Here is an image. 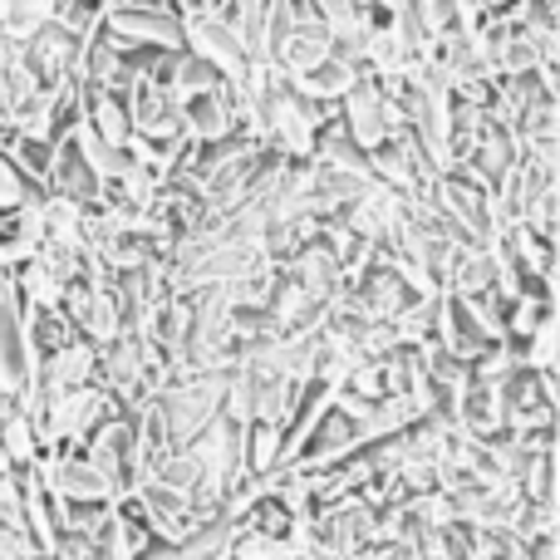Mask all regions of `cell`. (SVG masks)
Segmentation results:
<instances>
[{"mask_svg":"<svg viewBox=\"0 0 560 560\" xmlns=\"http://www.w3.org/2000/svg\"><path fill=\"white\" fill-rule=\"evenodd\" d=\"M418 295H428L423 285H413L404 271L384 261V256H369L354 276H345V290H339V305H349L359 319H388L394 325Z\"/></svg>","mask_w":560,"mask_h":560,"instance_id":"cell-1","label":"cell"},{"mask_svg":"<svg viewBox=\"0 0 560 560\" xmlns=\"http://www.w3.org/2000/svg\"><path fill=\"white\" fill-rule=\"evenodd\" d=\"M79 453H84L89 463H94V472L104 477L108 497H128L138 482H143V472H138V418L128 413V408L108 413L104 423L79 443Z\"/></svg>","mask_w":560,"mask_h":560,"instance_id":"cell-2","label":"cell"},{"mask_svg":"<svg viewBox=\"0 0 560 560\" xmlns=\"http://www.w3.org/2000/svg\"><path fill=\"white\" fill-rule=\"evenodd\" d=\"M183 49L187 55H197V59H207L222 79H242L246 59H252V49L236 39V30L226 25L212 5L183 10Z\"/></svg>","mask_w":560,"mask_h":560,"instance_id":"cell-3","label":"cell"},{"mask_svg":"<svg viewBox=\"0 0 560 560\" xmlns=\"http://www.w3.org/2000/svg\"><path fill=\"white\" fill-rule=\"evenodd\" d=\"M335 118L345 124V133L354 138L364 153H374L378 143H384L394 128H404V118L388 108V98H384V89H378V79L374 74H359L354 84L339 94V104H335Z\"/></svg>","mask_w":560,"mask_h":560,"instance_id":"cell-4","label":"cell"},{"mask_svg":"<svg viewBox=\"0 0 560 560\" xmlns=\"http://www.w3.org/2000/svg\"><path fill=\"white\" fill-rule=\"evenodd\" d=\"M516 153H522V143L512 138V128H502L497 118H487L482 128H477V138L467 143V153L457 158V173L472 177V183H482L487 192H492L497 183H502V173L516 163Z\"/></svg>","mask_w":560,"mask_h":560,"instance_id":"cell-5","label":"cell"},{"mask_svg":"<svg viewBox=\"0 0 560 560\" xmlns=\"http://www.w3.org/2000/svg\"><path fill=\"white\" fill-rule=\"evenodd\" d=\"M79 45L84 39L74 35V30H65L59 20H49V25H39L35 35L20 45V59H25L30 69H35L39 84H65V79H74V59H79Z\"/></svg>","mask_w":560,"mask_h":560,"instance_id":"cell-6","label":"cell"},{"mask_svg":"<svg viewBox=\"0 0 560 560\" xmlns=\"http://www.w3.org/2000/svg\"><path fill=\"white\" fill-rule=\"evenodd\" d=\"M177 114H183V128L192 143H207V138H222V133H232V128H242L232 79H222L217 89H202V94L177 98Z\"/></svg>","mask_w":560,"mask_h":560,"instance_id":"cell-7","label":"cell"},{"mask_svg":"<svg viewBox=\"0 0 560 560\" xmlns=\"http://www.w3.org/2000/svg\"><path fill=\"white\" fill-rule=\"evenodd\" d=\"M325 310H329V305H319V300L310 295V290L300 285V280L285 271V266H280L276 290H271V300H266V319H271V329H276L280 339L315 329L319 319H325Z\"/></svg>","mask_w":560,"mask_h":560,"instance_id":"cell-8","label":"cell"},{"mask_svg":"<svg viewBox=\"0 0 560 560\" xmlns=\"http://www.w3.org/2000/svg\"><path fill=\"white\" fill-rule=\"evenodd\" d=\"M285 271L295 276L300 285H305L310 295L319 300V305H335L339 290H345V266L335 261V252H329V246L319 242V236H315V242H305L295 256H290Z\"/></svg>","mask_w":560,"mask_h":560,"instance_id":"cell-9","label":"cell"},{"mask_svg":"<svg viewBox=\"0 0 560 560\" xmlns=\"http://www.w3.org/2000/svg\"><path fill=\"white\" fill-rule=\"evenodd\" d=\"M45 192H59V197H74L79 207L98 202V173L84 163V153H79L74 138H55V163H49V183Z\"/></svg>","mask_w":560,"mask_h":560,"instance_id":"cell-10","label":"cell"},{"mask_svg":"<svg viewBox=\"0 0 560 560\" xmlns=\"http://www.w3.org/2000/svg\"><path fill=\"white\" fill-rule=\"evenodd\" d=\"M35 374L39 384L49 388V394H59V388H74V384H89L94 378V339H69L65 349H55V354L35 359Z\"/></svg>","mask_w":560,"mask_h":560,"instance_id":"cell-11","label":"cell"},{"mask_svg":"<svg viewBox=\"0 0 560 560\" xmlns=\"http://www.w3.org/2000/svg\"><path fill=\"white\" fill-rule=\"evenodd\" d=\"M453 423L463 428L467 438H492L497 428H502V398H497V388L482 384V378H467V384L457 388Z\"/></svg>","mask_w":560,"mask_h":560,"instance_id":"cell-12","label":"cell"},{"mask_svg":"<svg viewBox=\"0 0 560 560\" xmlns=\"http://www.w3.org/2000/svg\"><path fill=\"white\" fill-rule=\"evenodd\" d=\"M69 339H79V329H74V319H69L59 305H30L25 310V345H30V354H35V359L65 349Z\"/></svg>","mask_w":560,"mask_h":560,"instance_id":"cell-13","label":"cell"},{"mask_svg":"<svg viewBox=\"0 0 560 560\" xmlns=\"http://www.w3.org/2000/svg\"><path fill=\"white\" fill-rule=\"evenodd\" d=\"M252 378V374H246ZM295 398H300V378L290 374H261L252 378V418H261V423H290V413H295Z\"/></svg>","mask_w":560,"mask_h":560,"instance_id":"cell-14","label":"cell"},{"mask_svg":"<svg viewBox=\"0 0 560 560\" xmlns=\"http://www.w3.org/2000/svg\"><path fill=\"white\" fill-rule=\"evenodd\" d=\"M280 457H285V428L252 418V423H246V438H242V472L271 477L280 467Z\"/></svg>","mask_w":560,"mask_h":560,"instance_id":"cell-15","label":"cell"},{"mask_svg":"<svg viewBox=\"0 0 560 560\" xmlns=\"http://www.w3.org/2000/svg\"><path fill=\"white\" fill-rule=\"evenodd\" d=\"M315 163H329V167H345V173H369V153L354 143V138L345 133V124L339 118H325L319 124V133H315ZM374 177V173H369Z\"/></svg>","mask_w":560,"mask_h":560,"instance_id":"cell-16","label":"cell"},{"mask_svg":"<svg viewBox=\"0 0 560 560\" xmlns=\"http://www.w3.org/2000/svg\"><path fill=\"white\" fill-rule=\"evenodd\" d=\"M15 285H20V300L30 305H59V295H65V280L49 271L39 256H25V261H15Z\"/></svg>","mask_w":560,"mask_h":560,"instance_id":"cell-17","label":"cell"},{"mask_svg":"<svg viewBox=\"0 0 560 560\" xmlns=\"http://www.w3.org/2000/svg\"><path fill=\"white\" fill-rule=\"evenodd\" d=\"M45 197V187L30 183L25 173H20L15 163H10L5 153H0V212H10V207H25V202H39Z\"/></svg>","mask_w":560,"mask_h":560,"instance_id":"cell-18","label":"cell"},{"mask_svg":"<svg viewBox=\"0 0 560 560\" xmlns=\"http://www.w3.org/2000/svg\"><path fill=\"white\" fill-rule=\"evenodd\" d=\"M5 560H45V556H5Z\"/></svg>","mask_w":560,"mask_h":560,"instance_id":"cell-19","label":"cell"},{"mask_svg":"<svg viewBox=\"0 0 560 560\" xmlns=\"http://www.w3.org/2000/svg\"><path fill=\"white\" fill-rule=\"evenodd\" d=\"M335 560H345V556H335Z\"/></svg>","mask_w":560,"mask_h":560,"instance_id":"cell-20","label":"cell"}]
</instances>
